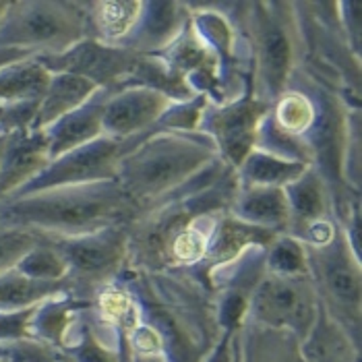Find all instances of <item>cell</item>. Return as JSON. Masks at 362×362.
Returning a JSON list of instances; mask_svg holds the SVG:
<instances>
[{
	"mask_svg": "<svg viewBox=\"0 0 362 362\" xmlns=\"http://www.w3.org/2000/svg\"><path fill=\"white\" fill-rule=\"evenodd\" d=\"M137 313L129 337L133 354H156L168 362H203L222 339L216 296L193 269L122 272Z\"/></svg>",
	"mask_w": 362,
	"mask_h": 362,
	"instance_id": "1",
	"label": "cell"
},
{
	"mask_svg": "<svg viewBox=\"0 0 362 362\" xmlns=\"http://www.w3.org/2000/svg\"><path fill=\"white\" fill-rule=\"evenodd\" d=\"M236 191L234 170L216 158L185 187L139 209L127 226L124 272H168L176 243L205 218L226 214Z\"/></svg>",
	"mask_w": 362,
	"mask_h": 362,
	"instance_id": "2",
	"label": "cell"
},
{
	"mask_svg": "<svg viewBox=\"0 0 362 362\" xmlns=\"http://www.w3.org/2000/svg\"><path fill=\"white\" fill-rule=\"evenodd\" d=\"M135 216L137 205L122 193L116 180L56 187L0 201V223L52 238L129 226Z\"/></svg>",
	"mask_w": 362,
	"mask_h": 362,
	"instance_id": "3",
	"label": "cell"
},
{
	"mask_svg": "<svg viewBox=\"0 0 362 362\" xmlns=\"http://www.w3.org/2000/svg\"><path fill=\"white\" fill-rule=\"evenodd\" d=\"M218 158L209 137L199 131H153L118 164L116 185L137 211L185 187Z\"/></svg>",
	"mask_w": 362,
	"mask_h": 362,
	"instance_id": "4",
	"label": "cell"
},
{
	"mask_svg": "<svg viewBox=\"0 0 362 362\" xmlns=\"http://www.w3.org/2000/svg\"><path fill=\"white\" fill-rule=\"evenodd\" d=\"M243 37L249 56L252 95L272 106L284 93L294 69L303 62V44L292 2H249Z\"/></svg>",
	"mask_w": 362,
	"mask_h": 362,
	"instance_id": "5",
	"label": "cell"
},
{
	"mask_svg": "<svg viewBox=\"0 0 362 362\" xmlns=\"http://www.w3.org/2000/svg\"><path fill=\"white\" fill-rule=\"evenodd\" d=\"M292 11L303 44L300 66L334 87L350 108L361 110L362 60L350 50L339 28L337 2H292Z\"/></svg>",
	"mask_w": 362,
	"mask_h": 362,
	"instance_id": "6",
	"label": "cell"
},
{
	"mask_svg": "<svg viewBox=\"0 0 362 362\" xmlns=\"http://www.w3.org/2000/svg\"><path fill=\"white\" fill-rule=\"evenodd\" d=\"M308 279L319 307L362 350V257L339 228L323 245H305Z\"/></svg>",
	"mask_w": 362,
	"mask_h": 362,
	"instance_id": "7",
	"label": "cell"
},
{
	"mask_svg": "<svg viewBox=\"0 0 362 362\" xmlns=\"http://www.w3.org/2000/svg\"><path fill=\"white\" fill-rule=\"evenodd\" d=\"M89 37L87 8L77 0H8L0 46L54 56Z\"/></svg>",
	"mask_w": 362,
	"mask_h": 362,
	"instance_id": "8",
	"label": "cell"
},
{
	"mask_svg": "<svg viewBox=\"0 0 362 362\" xmlns=\"http://www.w3.org/2000/svg\"><path fill=\"white\" fill-rule=\"evenodd\" d=\"M66 265L69 296L79 303L114 284L127 267V226H112L83 236H46Z\"/></svg>",
	"mask_w": 362,
	"mask_h": 362,
	"instance_id": "9",
	"label": "cell"
},
{
	"mask_svg": "<svg viewBox=\"0 0 362 362\" xmlns=\"http://www.w3.org/2000/svg\"><path fill=\"white\" fill-rule=\"evenodd\" d=\"M319 308L308 276L286 278L265 272L247 303L245 319L292 334L303 341L319 317Z\"/></svg>",
	"mask_w": 362,
	"mask_h": 362,
	"instance_id": "10",
	"label": "cell"
},
{
	"mask_svg": "<svg viewBox=\"0 0 362 362\" xmlns=\"http://www.w3.org/2000/svg\"><path fill=\"white\" fill-rule=\"evenodd\" d=\"M160 131V129H156ZM153 131L143 133L133 139H114V137H100L93 143H87L83 147H77L52 162L35 174L28 185H23L15 195L23 197L56 189V187H75V185H93V182H108L116 180V170L120 160L139 145L141 141L147 139Z\"/></svg>",
	"mask_w": 362,
	"mask_h": 362,
	"instance_id": "11",
	"label": "cell"
},
{
	"mask_svg": "<svg viewBox=\"0 0 362 362\" xmlns=\"http://www.w3.org/2000/svg\"><path fill=\"white\" fill-rule=\"evenodd\" d=\"M269 106L259 102L249 87L240 98L226 104H205L197 131L209 137L223 164L236 166L255 149L257 127Z\"/></svg>",
	"mask_w": 362,
	"mask_h": 362,
	"instance_id": "12",
	"label": "cell"
},
{
	"mask_svg": "<svg viewBox=\"0 0 362 362\" xmlns=\"http://www.w3.org/2000/svg\"><path fill=\"white\" fill-rule=\"evenodd\" d=\"M50 73H66L81 77L98 89L118 91L137 66L139 54H133L116 44H106L93 37L75 44L73 48L54 56H35Z\"/></svg>",
	"mask_w": 362,
	"mask_h": 362,
	"instance_id": "13",
	"label": "cell"
},
{
	"mask_svg": "<svg viewBox=\"0 0 362 362\" xmlns=\"http://www.w3.org/2000/svg\"><path fill=\"white\" fill-rule=\"evenodd\" d=\"M288 201V230L286 234L303 245H323L337 230L334 216V195L323 176L308 166L296 180L284 187Z\"/></svg>",
	"mask_w": 362,
	"mask_h": 362,
	"instance_id": "14",
	"label": "cell"
},
{
	"mask_svg": "<svg viewBox=\"0 0 362 362\" xmlns=\"http://www.w3.org/2000/svg\"><path fill=\"white\" fill-rule=\"evenodd\" d=\"M172 100L147 87H127L110 91L104 106V135L114 139H133L160 129L158 122Z\"/></svg>",
	"mask_w": 362,
	"mask_h": 362,
	"instance_id": "15",
	"label": "cell"
},
{
	"mask_svg": "<svg viewBox=\"0 0 362 362\" xmlns=\"http://www.w3.org/2000/svg\"><path fill=\"white\" fill-rule=\"evenodd\" d=\"M191 23V11L180 0H141L137 21L116 44L133 54L153 56L168 46Z\"/></svg>",
	"mask_w": 362,
	"mask_h": 362,
	"instance_id": "16",
	"label": "cell"
},
{
	"mask_svg": "<svg viewBox=\"0 0 362 362\" xmlns=\"http://www.w3.org/2000/svg\"><path fill=\"white\" fill-rule=\"evenodd\" d=\"M158 56L172 73H176L195 95H205L209 104H218L220 85H218V60L203 44L189 23L182 33L162 50Z\"/></svg>",
	"mask_w": 362,
	"mask_h": 362,
	"instance_id": "17",
	"label": "cell"
},
{
	"mask_svg": "<svg viewBox=\"0 0 362 362\" xmlns=\"http://www.w3.org/2000/svg\"><path fill=\"white\" fill-rule=\"evenodd\" d=\"M108 95H110L108 89H98L83 106L64 114L62 118H58L56 122L42 131L50 162L77 147H83L87 143L104 137L102 120H104V106Z\"/></svg>",
	"mask_w": 362,
	"mask_h": 362,
	"instance_id": "18",
	"label": "cell"
},
{
	"mask_svg": "<svg viewBox=\"0 0 362 362\" xmlns=\"http://www.w3.org/2000/svg\"><path fill=\"white\" fill-rule=\"evenodd\" d=\"M48 147L42 131L6 133L0 158V201L15 195L48 164Z\"/></svg>",
	"mask_w": 362,
	"mask_h": 362,
	"instance_id": "19",
	"label": "cell"
},
{
	"mask_svg": "<svg viewBox=\"0 0 362 362\" xmlns=\"http://www.w3.org/2000/svg\"><path fill=\"white\" fill-rule=\"evenodd\" d=\"M232 362H307L300 339L245 319L230 339Z\"/></svg>",
	"mask_w": 362,
	"mask_h": 362,
	"instance_id": "20",
	"label": "cell"
},
{
	"mask_svg": "<svg viewBox=\"0 0 362 362\" xmlns=\"http://www.w3.org/2000/svg\"><path fill=\"white\" fill-rule=\"evenodd\" d=\"M228 214L238 222L265 230L274 236L286 234L290 220L284 189L269 187H238Z\"/></svg>",
	"mask_w": 362,
	"mask_h": 362,
	"instance_id": "21",
	"label": "cell"
},
{
	"mask_svg": "<svg viewBox=\"0 0 362 362\" xmlns=\"http://www.w3.org/2000/svg\"><path fill=\"white\" fill-rule=\"evenodd\" d=\"M276 236L265 232V230L247 226V223L234 220L230 214H223L216 223L214 232H211V238H209V245H207V251H205L201 265L193 272H197L207 281V274L211 269L234 261L236 257H240L251 247H269V243Z\"/></svg>",
	"mask_w": 362,
	"mask_h": 362,
	"instance_id": "22",
	"label": "cell"
},
{
	"mask_svg": "<svg viewBox=\"0 0 362 362\" xmlns=\"http://www.w3.org/2000/svg\"><path fill=\"white\" fill-rule=\"evenodd\" d=\"M95 91H98V87L81 77L66 75V73L50 75L48 87L37 104V112H35V118H33L29 131H44L46 127H50L64 114L83 106Z\"/></svg>",
	"mask_w": 362,
	"mask_h": 362,
	"instance_id": "23",
	"label": "cell"
},
{
	"mask_svg": "<svg viewBox=\"0 0 362 362\" xmlns=\"http://www.w3.org/2000/svg\"><path fill=\"white\" fill-rule=\"evenodd\" d=\"M48 81L50 73L35 56L0 66V110L19 104H37Z\"/></svg>",
	"mask_w": 362,
	"mask_h": 362,
	"instance_id": "24",
	"label": "cell"
},
{
	"mask_svg": "<svg viewBox=\"0 0 362 362\" xmlns=\"http://www.w3.org/2000/svg\"><path fill=\"white\" fill-rule=\"evenodd\" d=\"M300 348L307 362H362V350L352 344V339L323 313V308H319V317L300 341Z\"/></svg>",
	"mask_w": 362,
	"mask_h": 362,
	"instance_id": "25",
	"label": "cell"
},
{
	"mask_svg": "<svg viewBox=\"0 0 362 362\" xmlns=\"http://www.w3.org/2000/svg\"><path fill=\"white\" fill-rule=\"evenodd\" d=\"M85 8L89 37L118 44L137 21L141 0H87Z\"/></svg>",
	"mask_w": 362,
	"mask_h": 362,
	"instance_id": "26",
	"label": "cell"
},
{
	"mask_svg": "<svg viewBox=\"0 0 362 362\" xmlns=\"http://www.w3.org/2000/svg\"><path fill=\"white\" fill-rule=\"evenodd\" d=\"M308 166L288 162L276 156H269L261 149H252L251 153L236 166L238 187H269L284 189L292 180H296Z\"/></svg>",
	"mask_w": 362,
	"mask_h": 362,
	"instance_id": "27",
	"label": "cell"
},
{
	"mask_svg": "<svg viewBox=\"0 0 362 362\" xmlns=\"http://www.w3.org/2000/svg\"><path fill=\"white\" fill-rule=\"evenodd\" d=\"M69 292L66 279L62 281H40L31 279L17 269L0 276V310H21L37 307L40 303Z\"/></svg>",
	"mask_w": 362,
	"mask_h": 362,
	"instance_id": "28",
	"label": "cell"
},
{
	"mask_svg": "<svg viewBox=\"0 0 362 362\" xmlns=\"http://www.w3.org/2000/svg\"><path fill=\"white\" fill-rule=\"evenodd\" d=\"M81 305H85V303L75 300L73 296H69V292L40 303L35 307L31 327H29L31 337L58 350L71 321L75 319V313L79 310Z\"/></svg>",
	"mask_w": 362,
	"mask_h": 362,
	"instance_id": "29",
	"label": "cell"
},
{
	"mask_svg": "<svg viewBox=\"0 0 362 362\" xmlns=\"http://www.w3.org/2000/svg\"><path fill=\"white\" fill-rule=\"evenodd\" d=\"M265 269L274 276H308L305 245L288 234L276 236L265 249Z\"/></svg>",
	"mask_w": 362,
	"mask_h": 362,
	"instance_id": "30",
	"label": "cell"
},
{
	"mask_svg": "<svg viewBox=\"0 0 362 362\" xmlns=\"http://www.w3.org/2000/svg\"><path fill=\"white\" fill-rule=\"evenodd\" d=\"M15 269L28 278L40 279V281L66 279V265L46 236L23 255V259L17 263Z\"/></svg>",
	"mask_w": 362,
	"mask_h": 362,
	"instance_id": "31",
	"label": "cell"
},
{
	"mask_svg": "<svg viewBox=\"0 0 362 362\" xmlns=\"http://www.w3.org/2000/svg\"><path fill=\"white\" fill-rule=\"evenodd\" d=\"M42 238L44 236L31 230L0 223V276L15 269L17 263L23 259V255L29 249H33Z\"/></svg>",
	"mask_w": 362,
	"mask_h": 362,
	"instance_id": "32",
	"label": "cell"
},
{
	"mask_svg": "<svg viewBox=\"0 0 362 362\" xmlns=\"http://www.w3.org/2000/svg\"><path fill=\"white\" fill-rule=\"evenodd\" d=\"M64 354L33 337L0 341V362H60Z\"/></svg>",
	"mask_w": 362,
	"mask_h": 362,
	"instance_id": "33",
	"label": "cell"
},
{
	"mask_svg": "<svg viewBox=\"0 0 362 362\" xmlns=\"http://www.w3.org/2000/svg\"><path fill=\"white\" fill-rule=\"evenodd\" d=\"M362 114L361 110L350 112V127L346 141L344 158V180L352 191L362 193Z\"/></svg>",
	"mask_w": 362,
	"mask_h": 362,
	"instance_id": "34",
	"label": "cell"
},
{
	"mask_svg": "<svg viewBox=\"0 0 362 362\" xmlns=\"http://www.w3.org/2000/svg\"><path fill=\"white\" fill-rule=\"evenodd\" d=\"M205 104V95H195L187 102H172L170 108L162 114L158 127L164 131H197V122Z\"/></svg>",
	"mask_w": 362,
	"mask_h": 362,
	"instance_id": "35",
	"label": "cell"
},
{
	"mask_svg": "<svg viewBox=\"0 0 362 362\" xmlns=\"http://www.w3.org/2000/svg\"><path fill=\"white\" fill-rule=\"evenodd\" d=\"M337 15L339 28L344 31L350 50L362 60V4L352 0H341L337 2Z\"/></svg>",
	"mask_w": 362,
	"mask_h": 362,
	"instance_id": "36",
	"label": "cell"
},
{
	"mask_svg": "<svg viewBox=\"0 0 362 362\" xmlns=\"http://www.w3.org/2000/svg\"><path fill=\"white\" fill-rule=\"evenodd\" d=\"M35 307L21 310H0V341H15L31 337V319Z\"/></svg>",
	"mask_w": 362,
	"mask_h": 362,
	"instance_id": "37",
	"label": "cell"
},
{
	"mask_svg": "<svg viewBox=\"0 0 362 362\" xmlns=\"http://www.w3.org/2000/svg\"><path fill=\"white\" fill-rule=\"evenodd\" d=\"M230 339H232V334H223L222 339L218 341V346L214 348V352H211L203 362H232Z\"/></svg>",
	"mask_w": 362,
	"mask_h": 362,
	"instance_id": "38",
	"label": "cell"
},
{
	"mask_svg": "<svg viewBox=\"0 0 362 362\" xmlns=\"http://www.w3.org/2000/svg\"><path fill=\"white\" fill-rule=\"evenodd\" d=\"M29 52H23V50H15V48H4L0 46V66L4 64H11V62H17V60H23V58H29Z\"/></svg>",
	"mask_w": 362,
	"mask_h": 362,
	"instance_id": "39",
	"label": "cell"
},
{
	"mask_svg": "<svg viewBox=\"0 0 362 362\" xmlns=\"http://www.w3.org/2000/svg\"><path fill=\"white\" fill-rule=\"evenodd\" d=\"M131 362H168L162 356H156V354H133Z\"/></svg>",
	"mask_w": 362,
	"mask_h": 362,
	"instance_id": "40",
	"label": "cell"
},
{
	"mask_svg": "<svg viewBox=\"0 0 362 362\" xmlns=\"http://www.w3.org/2000/svg\"><path fill=\"white\" fill-rule=\"evenodd\" d=\"M6 8H8V0H0V23L6 15Z\"/></svg>",
	"mask_w": 362,
	"mask_h": 362,
	"instance_id": "41",
	"label": "cell"
},
{
	"mask_svg": "<svg viewBox=\"0 0 362 362\" xmlns=\"http://www.w3.org/2000/svg\"><path fill=\"white\" fill-rule=\"evenodd\" d=\"M4 143H6V133L0 131V158H2V149H4Z\"/></svg>",
	"mask_w": 362,
	"mask_h": 362,
	"instance_id": "42",
	"label": "cell"
},
{
	"mask_svg": "<svg viewBox=\"0 0 362 362\" xmlns=\"http://www.w3.org/2000/svg\"><path fill=\"white\" fill-rule=\"evenodd\" d=\"M2 133H4V131H2Z\"/></svg>",
	"mask_w": 362,
	"mask_h": 362,
	"instance_id": "43",
	"label": "cell"
}]
</instances>
